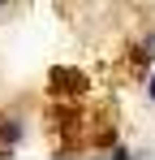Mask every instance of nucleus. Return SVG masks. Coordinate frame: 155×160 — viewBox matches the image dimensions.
I'll list each match as a JSON object with an SVG mask.
<instances>
[{"instance_id":"f257e3e1","label":"nucleus","mask_w":155,"mask_h":160,"mask_svg":"<svg viewBox=\"0 0 155 160\" xmlns=\"http://www.w3.org/2000/svg\"><path fill=\"white\" fill-rule=\"evenodd\" d=\"M0 138H4V143H17V138H22V121H4V126H0Z\"/></svg>"},{"instance_id":"f03ea898","label":"nucleus","mask_w":155,"mask_h":160,"mask_svg":"<svg viewBox=\"0 0 155 160\" xmlns=\"http://www.w3.org/2000/svg\"><path fill=\"white\" fill-rule=\"evenodd\" d=\"M147 100L155 104V65H151V74H147Z\"/></svg>"},{"instance_id":"7ed1b4c3","label":"nucleus","mask_w":155,"mask_h":160,"mask_svg":"<svg viewBox=\"0 0 155 160\" xmlns=\"http://www.w3.org/2000/svg\"><path fill=\"white\" fill-rule=\"evenodd\" d=\"M0 4H4V0H0Z\"/></svg>"}]
</instances>
